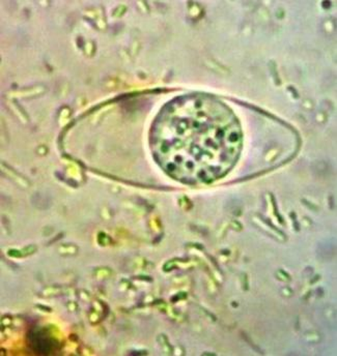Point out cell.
<instances>
[{"instance_id":"6da1fadb","label":"cell","mask_w":337,"mask_h":356,"mask_svg":"<svg viewBox=\"0 0 337 356\" xmlns=\"http://www.w3.org/2000/svg\"><path fill=\"white\" fill-rule=\"evenodd\" d=\"M152 147L165 172L185 184L224 177L241 148L233 112L209 95H195L167 105L152 127Z\"/></svg>"}]
</instances>
